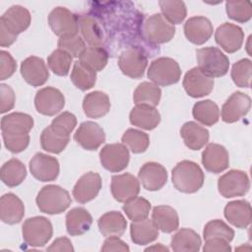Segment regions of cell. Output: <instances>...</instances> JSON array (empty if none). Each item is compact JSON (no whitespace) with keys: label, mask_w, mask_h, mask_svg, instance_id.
Instances as JSON below:
<instances>
[{"label":"cell","mask_w":252,"mask_h":252,"mask_svg":"<svg viewBox=\"0 0 252 252\" xmlns=\"http://www.w3.org/2000/svg\"><path fill=\"white\" fill-rule=\"evenodd\" d=\"M33 127V119L23 112H12L2 117L1 132L4 145L11 153L25 151L30 144L29 132Z\"/></svg>","instance_id":"obj_1"},{"label":"cell","mask_w":252,"mask_h":252,"mask_svg":"<svg viewBox=\"0 0 252 252\" xmlns=\"http://www.w3.org/2000/svg\"><path fill=\"white\" fill-rule=\"evenodd\" d=\"M171 179L174 187L183 193H195L204 184L205 175L202 168L194 161H179L172 169Z\"/></svg>","instance_id":"obj_2"},{"label":"cell","mask_w":252,"mask_h":252,"mask_svg":"<svg viewBox=\"0 0 252 252\" xmlns=\"http://www.w3.org/2000/svg\"><path fill=\"white\" fill-rule=\"evenodd\" d=\"M40 212L48 215L61 214L71 205V197L68 191L58 185L49 184L42 187L35 199Z\"/></svg>","instance_id":"obj_3"},{"label":"cell","mask_w":252,"mask_h":252,"mask_svg":"<svg viewBox=\"0 0 252 252\" xmlns=\"http://www.w3.org/2000/svg\"><path fill=\"white\" fill-rule=\"evenodd\" d=\"M198 68L208 76L221 77L224 76L229 68L228 57L219 48L208 46L196 51Z\"/></svg>","instance_id":"obj_4"},{"label":"cell","mask_w":252,"mask_h":252,"mask_svg":"<svg viewBox=\"0 0 252 252\" xmlns=\"http://www.w3.org/2000/svg\"><path fill=\"white\" fill-rule=\"evenodd\" d=\"M24 241L32 247H42L52 237L50 220L44 217H33L25 220L22 227Z\"/></svg>","instance_id":"obj_5"},{"label":"cell","mask_w":252,"mask_h":252,"mask_svg":"<svg viewBox=\"0 0 252 252\" xmlns=\"http://www.w3.org/2000/svg\"><path fill=\"white\" fill-rule=\"evenodd\" d=\"M181 76L179 64L172 58L160 57L154 60L148 70V78L158 86L176 84Z\"/></svg>","instance_id":"obj_6"},{"label":"cell","mask_w":252,"mask_h":252,"mask_svg":"<svg viewBox=\"0 0 252 252\" xmlns=\"http://www.w3.org/2000/svg\"><path fill=\"white\" fill-rule=\"evenodd\" d=\"M174 34V25L169 23L159 13L150 16L143 25V36L152 44L168 42L173 38Z\"/></svg>","instance_id":"obj_7"},{"label":"cell","mask_w":252,"mask_h":252,"mask_svg":"<svg viewBox=\"0 0 252 252\" xmlns=\"http://www.w3.org/2000/svg\"><path fill=\"white\" fill-rule=\"evenodd\" d=\"M250 188V181L246 172L231 169L218 180V189L224 198L244 196Z\"/></svg>","instance_id":"obj_8"},{"label":"cell","mask_w":252,"mask_h":252,"mask_svg":"<svg viewBox=\"0 0 252 252\" xmlns=\"http://www.w3.org/2000/svg\"><path fill=\"white\" fill-rule=\"evenodd\" d=\"M148 65L146 53L137 46L125 49L119 56L118 66L122 73L132 79L143 77Z\"/></svg>","instance_id":"obj_9"},{"label":"cell","mask_w":252,"mask_h":252,"mask_svg":"<svg viewBox=\"0 0 252 252\" xmlns=\"http://www.w3.org/2000/svg\"><path fill=\"white\" fill-rule=\"evenodd\" d=\"M99 159L101 165L108 171L119 172L128 166L130 155L125 145L108 144L100 150Z\"/></svg>","instance_id":"obj_10"},{"label":"cell","mask_w":252,"mask_h":252,"mask_svg":"<svg viewBox=\"0 0 252 252\" xmlns=\"http://www.w3.org/2000/svg\"><path fill=\"white\" fill-rule=\"evenodd\" d=\"M34 105L37 112L40 114L53 116L63 109L65 105V97L58 89L45 87L36 93Z\"/></svg>","instance_id":"obj_11"},{"label":"cell","mask_w":252,"mask_h":252,"mask_svg":"<svg viewBox=\"0 0 252 252\" xmlns=\"http://www.w3.org/2000/svg\"><path fill=\"white\" fill-rule=\"evenodd\" d=\"M183 88L188 95L202 97L211 94L214 89V79L198 67L190 69L184 76Z\"/></svg>","instance_id":"obj_12"},{"label":"cell","mask_w":252,"mask_h":252,"mask_svg":"<svg viewBox=\"0 0 252 252\" xmlns=\"http://www.w3.org/2000/svg\"><path fill=\"white\" fill-rule=\"evenodd\" d=\"M48 24L59 37L78 33V16L65 7L54 8L48 16Z\"/></svg>","instance_id":"obj_13"},{"label":"cell","mask_w":252,"mask_h":252,"mask_svg":"<svg viewBox=\"0 0 252 252\" xmlns=\"http://www.w3.org/2000/svg\"><path fill=\"white\" fill-rule=\"evenodd\" d=\"M29 165L32 175L41 182L53 181L59 174L57 158L42 153H36L30 160Z\"/></svg>","instance_id":"obj_14"},{"label":"cell","mask_w":252,"mask_h":252,"mask_svg":"<svg viewBox=\"0 0 252 252\" xmlns=\"http://www.w3.org/2000/svg\"><path fill=\"white\" fill-rule=\"evenodd\" d=\"M74 140L83 149L87 151H94L104 143L105 134L103 129L97 123L86 121L77 129L74 134Z\"/></svg>","instance_id":"obj_15"},{"label":"cell","mask_w":252,"mask_h":252,"mask_svg":"<svg viewBox=\"0 0 252 252\" xmlns=\"http://www.w3.org/2000/svg\"><path fill=\"white\" fill-rule=\"evenodd\" d=\"M251 106V98L244 93H233L221 107V119L226 123H233L245 116Z\"/></svg>","instance_id":"obj_16"},{"label":"cell","mask_w":252,"mask_h":252,"mask_svg":"<svg viewBox=\"0 0 252 252\" xmlns=\"http://www.w3.org/2000/svg\"><path fill=\"white\" fill-rule=\"evenodd\" d=\"M110 189L116 201L125 203L139 194L140 181L131 173L113 175Z\"/></svg>","instance_id":"obj_17"},{"label":"cell","mask_w":252,"mask_h":252,"mask_svg":"<svg viewBox=\"0 0 252 252\" xmlns=\"http://www.w3.org/2000/svg\"><path fill=\"white\" fill-rule=\"evenodd\" d=\"M215 39L225 52L233 53L240 49L244 39V32L240 27L224 23L217 29Z\"/></svg>","instance_id":"obj_18"},{"label":"cell","mask_w":252,"mask_h":252,"mask_svg":"<svg viewBox=\"0 0 252 252\" xmlns=\"http://www.w3.org/2000/svg\"><path fill=\"white\" fill-rule=\"evenodd\" d=\"M101 189V178L97 172L89 171L82 175L73 188L75 200L81 204L94 199Z\"/></svg>","instance_id":"obj_19"},{"label":"cell","mask_w":252,"mask_h":252,"mask_svg":"<svg viewBox=\"0 0 252 252\" xmlns=\"http://www.w3.org/2000/svg\"><path fill=\"white\" fill-rule=\"evenodd\" d=\"M138 177L145 189L149 191H158L165 185L167 181V171L160 163L150 161L142 165Z\"/></svg>","instance_id":"obj_20"},{"label":"cell","mask_w":252,"mask_h":252,"mask_svg":"<svg viewBox=\"0 0 252 252\" xmlns=\"http://www.w3.org/2000/svg\"><path fill=\"white\" fill-rule=\"evenodd\" d=\"M21 75L28 84L32 87H39L48 80L49 72L43 59L37 56H30L21 64Z\"/></svg>","instance_id":"obj_21"},{"label":"cell","mask_w":252,"mask_h":252,"mask_svg":"<svg viewBox=\"0 0 252 252\" xmlns=\"http://www.w3.org/2000/svg\"><path fill=\"white\" fill-rule=\"evenodd\" d=\"M202 163L206 170L213 173H220L228 167V153L223 146L211 143L202 153Z\"/></svg>","instance_id":"obj_22"},{"label":"cell","mask_w":252,"mask_h":252,"mask_svg":"<svg viewBox=\"0 0 252 252\" xmlns=\"http://www.w3.org/2000/svg\"><path fill=\"white\" fill-rule=\"evenodd\" d=\"M214 29L211 21L203 16H196L188 19L184 25L186 38L194 44L205 43L213 34Z\"/></svg>","instance_id":"obj_23"},{"label":"cell","mask_w":252,"mask_h":252,"mask_svg":"<svg viewBox=\"0 0 252 252\" xmlns=\"http://www.w3.org/2000/svg\"><path fill=\"white\" fill-rule=\"evenodd\" d=\"M69 140L70 134L52 123L40 135L41 148L52 154L61 153L68 145Z\"/></svg>","instance_id":"obj_24"},{"label":"cell","mask_w":252,"mask_h":252,"mask_svg":"<svg viewBox=\"0 0 252 252\" xmlns=\"http://www.w3.org/2000/svg\"><path fill=\"white\" fill-rule=\"evenodd\" d=\"M31 20V14L28 9L20 5H14L1 16L0 23L11 32L18 35L30 27Z\"/></svg>","instance_id":"obj_25"},{"label":"cell","mask_w":252,"mask_h":252,"mask_svg":"<svg viewBox=\"0 0 252 252\" xmlns=\"http://www.w3.org/2000/svg\"><path fill=\"white\" fill-rule=\"evenodd\" d=\"M25 215L22 200L13 193L4 194L0 199V218L7 224L19 223Z\"/></svg>","instance_id":"obj_26"},{"label":"cell","mask_w":252,"mask_h":252,"mask_svg":"<svg viewBox=\"0 0 252 252\" xmlns=\"http://www.w3.org/2000/svg\"><path fill=\"white\" fill-rule=\"evenodd\" d=\"M223 214L228 222L238 228H246L251 222V206L246 200H235L227 203Z\"/></svg>","instance_id":"obj_27"},{"label":"cell","mask_w":252,"mask_h":252,"mask_svg":"<svg viewBox=\"0 0 252 252\" xmlns=\"http://www.w3.org/2000/svg\"><path fill=\"white\" fill-rule=\"evenodd\" d=\"M129 119L134 126L144 130H153L160 122V114L154 106L136 104L130 112Z\"/></svg>","instance_id":"obj_28"},{"label":"cell","mask_w":252,"mask_h":252,"mask_svg":"<svg viewBox=\"0 0 252 252\" xmlns=\"http://www.w3.org/2000/svg\"><path fill=\"white\" fill-rule=\"evenodd\" d=\"M180 136L186 147L190 150L198 151L209 141V131L194 121H188L180 129Z\"/></svg>","instance_id":"obj_29"},{"label":"cell","mask_w":252,"mask_h":252,"mask_svg":"<svg viewBox=\"0 0 252 252\" xmlns=\"http://www.w3.org/2000/svg\"><path fill=\"white\" fill-rule=\"evenodd\" d=\"M83 109L90 118H99L110 110V100L108 95L100 91L88 94L83 100Z\"/></svg>","instance_id":"obj_30"},{"label":"cell","mask_w":252,"mask_h":252,"mask_svg":"<svg viewBox=\"0 0 252 252\" xmlns=\"http://www.w3.org/2000/svg\"><path fill=\"white\" fill-rule=\"evenodd\" d=\"M78 32L84 41L89 43L90 46L101 47L103 43V33L94 18L90 15H79Z\"/></svg>","instance_id":"obj_31"},{"label":"cell","mask_w":252,"mask_h":252,"mask_svg":"<svg viewBox=\"0 0 252 252\" xmlns=\"http://www.w3.org/2000/svg\"><path fill=\"white\" fill-rule=\"evenodd\" d=\"M93 218L84 208H74L66 215V228L72 236L84 234L91 228Z\"/></svg>","instance_id":"obj_32"},{"label":"cell","mask_w":252,"mask_h":252,"mask_svg":"<svg viewBox=\"0 0 252 252\" xmlns=\"http://www.w3.org/2000/svg\"><path fill=\"white\" fill-rule=\"evenodd\" d=\"M100 233L105 236H121L127 227V220L124 216L117 212L111 211L103 214L97 221Z\"/></svg>","instance_id":"obj_33"},{"label":"cell","mask_w":252,"mask_h":252,"mask_svg":"<svg viewBox=\"0 0 252 252\" xmlns=\"http://www.w3.org/2000/svg\"><path fill=\"white\" fill-rule=\"evenodd\" d=\"M152 220L156 226L165 233H170L178 228L179 218L177 212L170 206H157L153 209Z\"/></svg>","instance_id":"obj_34"},{"label":"cell","mask_w":252,"mask_h":252,"mask_svg":"<svg viewBox=\"0 0 252 252\" xmlns=\"http://www.w3.org/2000/svg\"><path fill=\"white\" fill-rule=\"evenodd\" d=\"M132 241L137 245H146L155 241L158 236V228L153 220L144 219L135 220L130 225Z\"/></svg>","instance_id":"obj_35"},{"label":"cell","mask_w":252,"mask_h":252,"mask_svg":"<svg viewBox=\"0 0 252 252\" xmlns=\"http://www.w3.org/2000/svg\"><path fill=\"white\" fill-rule=\"evenodd\" d=\"M202 241L200 235L191 228L179 229L171 238L170 246L175 252H197Z\"/></svg>","instance_id":"obj_36"},{"label":"cell","mask_w":252,"mask_h":252,"mask_svg":"<svg viewBox=\"0 0 252 252\" xmlns=\"http://www.w3.org/2000/svg\"><path fill=\"white\" fill-rule=\"evenodd\" d=\"M0 175L4 184L15 187L20 185L27 177V168L21 160L11 158L2 165Z\"/></svg>","instance_id":"obj_37"},{"label":"cell","mask_w":252,"mask_h":252,"mask_svg":"<svg viewBox=\"0 0 252 252\" xmlns=\"http://www.w3.org/2000/svg\"><path fill=\"white\" fill-rule=\"evenodd\" d=\"M192 114L197 121L206 126H212L220 119L219 106L216 102L210 99L196 102L193 106Z\"/></svg>","instance_id":"obj_38"},{"label":"cell","mask_w":252,"mask_h":252,"mask_svg":"<svg viewBox=\"0 0 252 252\" xmlns=\"http://www.w3.org/2000/svg\"><path fill=\"white\" fill-rule=\"evenodd\" d=\"M161 91L159 87L151 82L141 83L134 91L133 100L136 104L157 106L160 100Z\"/></svg>","instance_id":"obj_39"},{"label":"cell","mask_w":252,"mask_h":252,"mask_svg":"<svg viewBox=\"0 0 252 252\" xmlns=\"http://www.w3.org/2000/svg\"><path fill=\"white\" fill-rule=\"evenodd\" d=\"M79 61L94 72L101 71L107 64L108 54L102 47L89 46L79 57Z\"/></svg>","instance_id":"obj_40"},{"label":"cell","mask_w":252,"mask_h":252,"mask_svg":"<svg viewBox=\"0 0 252 252\" xmlns=\"http://www.w3.org/2000/svg\"><path fill=\"white\" fill-rule=\"evenodd\" d=\"M71 81L81 91L90 90L95 84L96 72L77 61L71 72Z\"/></svg>","instance_id":"obj_41"},{"label":"cell","mask_w":252,"mask_h":252,"mask_svg":"<svg viewBox=\"0 0 252 252\" xmlns=\"http://www.w3.org/2000/svg\"><path fill=\"white\" fill-rule=\"evenodd\" d=\"M151 203L143 197H134L125 202L122 209L128 219L135 220H141L147 219L151 211Z\"/></svg>","instance_id":"obj_42"},{"label":"cell","mask_w":252,"mask_h":252,"mask_svg":"<svg viewBox=\"0 0 252 252\" xmlns=\"http://www.w3.org/2000/svg\"><path fill=\"white\" fill-rule=\"evenodd\" d=\"M121 141L134 154L144 153L150 145V138L147 133L132 128L123 134Z\"/></svg>","instance_id":"obj_43"},{"label":"cell","mask_w":252,"mask_h":252,"mask_svg":"<svg viewBox=\"0 0 252 252\" xmlns=\"http://www.w3.org/2000/svg\"><path fill=\"white\" fill-rule=\"evenodd\" d=\"M158 5L162 12V16L172 25H177L184 21L187 10L183 1L163 0L159 1Z\"/></svg>","instance_id":"obj_44"},{"label":"cell","mask_w":252,"mask_h":252,"mask_svg":"<svg viewBox=\"0 0 252 252\" xmlns=\"http://www.w3.org/2000/svg\"><path fill=\"white\" fill-rule=\"evenodd\" d=\"M73 57L62 49L54 50L47 58V64L51 71L57 76L68 75Z\"/></svg>","instance_id":"obj_45"},{"label":"cell","mask_w":252,"mask_h":252,"mask_svg":"<svg viewBox=\"0 0 252 252\" xmlns=\"http://www.w3.org/2000/svg\"><path fill=\"white\" fill-rule=\"evenodd\" d=\"M204 239L209 238H221L227 242L233 239L234 231L225 222L220 220H210L204 227Z\"/></svg>","instance_id":"obj_46"},{"label":"cell","mask_w":252,"mask_h":252,"mask_svg":"<svg viewBox=\"0 0 252 252\" xmlns=\"http://www.w3.org/2000/svg\"><path fill=\"white\" fill-rule=\"evenodd\" d=\"M252 74V62L244 58L233 64L231 68V79L237 87L249 88Z\"/></svg>","instance_id":"obj_47"},{"label":"cell","mask_w":252,"mask_h":252,"mask_svg":"<svg viewBox=\"0 0 252 252\" xmlns=\"http://www.w3.org/2000/svg\"><path fill=\"white\" fill-rule=\"evenodd\" d=\"M227 16L238 23H246L251 19L252 7L249 1H228L225 3Z\"/></svg>","instance_id":"obj_48"},{"label":"cell","mask_w":252,"mask_h":252,"mask_svg":"<svg viewBox=\"0 0 252 252\" xmlns=\"http://www.w3.org/2000/svg\"><path fill=\"white\" fill-rule=\"evenodd\" d=\"M58 47L69 53L72 57H80L86 49V44L79 33H74L60 36L58 39Z\"/></svg>","instance_id":"obj_49"},{"label":"cell","mask_w":252,"mask_h":252,"mask_svg":"<svg viewBox=\"0 0 252 252\" xmlns=\"http://www.w3.org/2000/svg\"><path fill=\"white\" fill-rule=\"evenodd\" d=\"M17 69V63L12 55L5 51H0V80H6L11 77Z\"/></svg>","instance_id":"obj_50"},{"label":"cell","mask_w":252,"mask_h":252,"mask_svg":"<svg viewBox=\"0 0 252 252\" xmlns=\"http://www.w3.org/2000/svg\"><path fill=\"white\" fill-rule=\"evenodd\" d=\"M0 94H1V113H5L9 110H11L15 105V93L13 89L5 84L0 85Z\"/></svg>","instance_id":"obj_51"},{"label":"cell","mask_w":252,"mask_h":252,"mask_svg":"<svg viewBox=\"0 0 252 252\" xmlns=\"http://www.w3.org/2000/svg\"><path fill=\"white\" fill-rule=\"evenodd\" d=\"M51 123L71 134L77 125V118L73 113L66 111L55 117Z\"/></svg>","instance_id":"obj_52"},{"label":"cell","mask_w":252,"mask_h":252,"mask_svg":"<svg viewBox=\"0 0 252 252\" xmlns=\"http://www.w3.org/2000/svg\"><path fill=\"white\" fill-rule=\"evenodd\" d=\"M229 242L221 238H209L206 239V242L203 247L204 252H229L231 247L228 244Z\"/></svg>","instance_id":"obj_53"},{"label":"cell","mask_w":252,"mask_h":252,"mask_svg":"<svg viewBox=\"0 0 252 252\" xmlns=\"http://www.w3.org/2000/svg\"><path fill=\"white\" fill-rule=\"evenodd\" d=\"M129 246L119 238V236H108L101 247V251L108 252V251H122V252H128Z\"/></svg>","instance_id":"obj_54"},{"label":"cell","mask_w":252,"mask_h":252,"mask_svg":"<svg viewBox=\"0 0 252 252\" xmlns=\"http://www.w3.org/2000/svg\"><path fill=\"white\" fill-rule=\"evenodd\" d=\"M48 251H74L71 241L67 237H59L55 239L47 248Z\"/></svg>","instance_id":"obj_55"},{"label":"cell","mask_w":252,"mask_h":252,"mask_svg":"<svg viewBox=\"0 0 252 252\" xmlns=\"http://www.w3.org/2000/svg\"><path fill=\"white\" fill-rule=\"evenodd\" d=\"M17 36V34L11 32L3 24L0 23V45L2 47L12 45L16 41Z\"/></svg>","instance_id":"obj_56"},{"label":"cell","mask_w":252,"mask_h":252,"mask_svg":"<svg viewBox=\"0 0 252 252\" xmlns=\"http://www.w3.org/2000/svg\"><path fill=\"white\" fill-rule=\"evenodd\" d=\"M152 250H155V251H168L169 249L167 247H164L162 246L160 243L155 245V246H152V247H148L145 249V251H152Z\"/></svg>","instance_id":"obj_57"}]
</instances>
